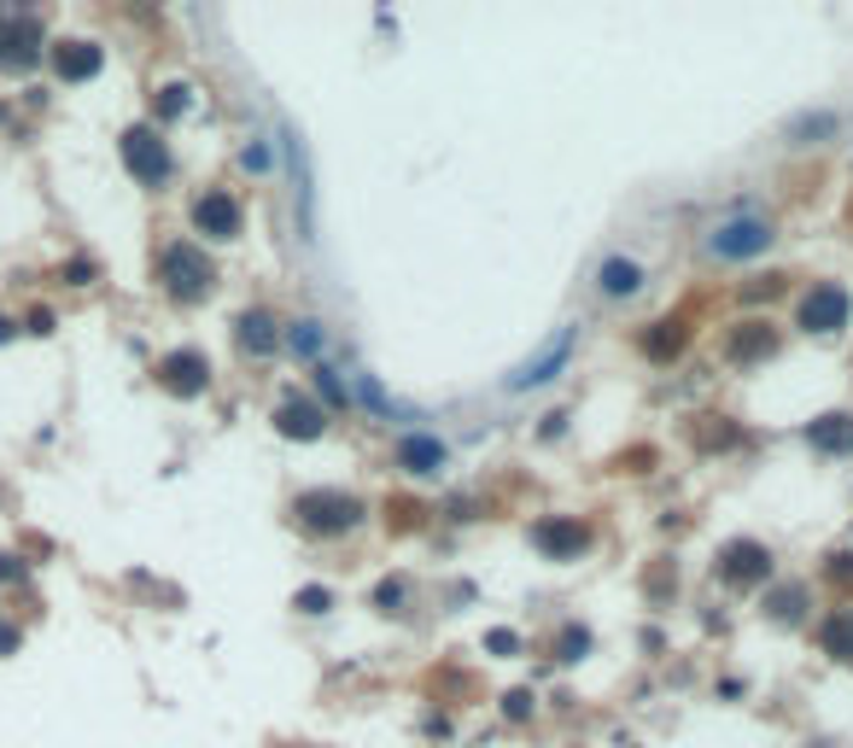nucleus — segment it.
I'll list each match as a JSON object with an SVG mask.
<instances>
[{
	"mask_svg": "<svg viewBox=\"0 0 853 748\" xmlns=\"http://www.w3.org/2000/svg\"><path fill=\"white\" fill-rule=\"evenodd\" d=\"M293 608H299V615H328V608H334V591H328V585H304L299 597H293Z\"/></svg>",
	"mask_w": 853,
	"mask_h": 748,
	"instance_id": "26",
	"label": "nucleus"
},
{
	"mask_svg": "<svg viewBox=\"0 0 853 748\" xmlns=\"http://www.w3.org/2000/svg\"><path fill=\"white\" fill-rule=\"evenodd\" d=\"M685 351V322H650V334H643V357H655V363H667V357Z\"/></svg>",
	"mask_w": 853,
	"mask_h": 748,
	"instance_id": "21",
	"label": "nucleus"
},
{
	"mask_svg": "<svg viewBox=\"0 0 853 748\" xmlns=\"http://www.w3.org/2000/svg\"><path fill=\"white\" fill-rule=\"evenodd\" d=\"M790 135L795 147H813V141H830L836 135V112H801V117H790Z\"/></svg>",
	"mask_w": 853,
	"mask_h": 748,
	"instance_id": "22",
	"label": "nucleus"
},
{
	"mask_svg": "<svg viewBox=\"0 0 853 748\" xmlns=\"http://www.w3.org/2000/svg\"><path fill=\"white\" fill-rule=\"evenodd\" d=\"M12 334H19V328H12V322H7V316H0V346H7V339H12Z\"/></svg>",
	"mask_w": 853,
	"mask_h": 748,
	"instance_id": "38",
	"label": "nucleus"
},
{
	"mask_svg": "<svg viewBox=\"0 0 853 748\" xmlns=\"http://www.w3.org/2000/svg\"><path fill=\"white\" fill-rule=\"evenodd\" d=\"M24 334H54V311H47V304H42V311H30L24 316Z\"/></svg>",
	"mask_w": 853,
	"mask_h": 748,
	"instance_id": "34",
	"label": "nucleus"
},
{
	"mask_svg": "<svg viewBox=\"0 0 853 748\" xmlns=\"http://www.w3.org/2000/svg\"><path fill=\"white\" fill-rule=\"evenodd\" d=\"M152 374H159V386L170 398H199L205 386H211V357L194 351V346H182V351H164Z\"/></svg>",
	"mask_w": 853,
	"mask_h": 748,
	"instance_id": "6",
	"label": "nucleus"
},
{
	"mask_svg": "<svg viewBox=\"0 0 853 748\" xmlns=\"http://www.w3.org/2000/svg\"><path fill=\"white\" fill-rule=\"evenodd\" d=\"M596 287H603L608 299H631L643 287V264L638 258H608L603 269H596Z\"/></svg>",
	"mask_w": 853,
	"mask_h": 748,
	"instance_id": "19",
	"label": "nucleus"
},
{
	"mask_svg": "<svg viewBox=\"0 0 853 748\" xmlns=\"http://www.w3.org/2000/svg\"><path fill=\"white\" fill-rule=\"evenodd\" d=\"M293 521L316 538H339L363 521V498H351V491H299Z\"/></svg>",
	"mask_w": 853,
	"mask_h": 748,
	"instance_id": "3",
	"label": "nucleus"
},
{
	"mask_svg": "<svg viewBox=\"0 0 853 748\" xmlns=\"http://www.w3.org/2000/svg\"><path fill=\"white\" fill-rule=\"evenodd\" d=\"M159 287L176 304H205V299H211V287H217V264L205 258L194 241H170L159 252Z\"/></svg>",
	"mask_w": 853,
	"mask_h": 748,
	"instance_id": "1",
	"label": "nucleus"
},
{
	"mask_svg": "<svg viewBox=\"0 0 853 748\" xmlns=\"http://www.w3.org/2000/svg\"><path fill=\"white\" fill-rule=\"evenodd\" d=\"M234 339H241V351H246V357H269V351L281 346L276 316H269V311H246L241 322H234Z\"/></svg>",
	"mask_w": 853,
	"mask_h": 748,
	"instance_id": "16",
	"label": "nucleus"
},
{
	"mask_svg": "<svg viewBox=\"0 0 853 748\" xmlns=\"http://www.w3.org/2000/svg\"><path fill=\"white\" fill-rule=\"evenodd\" d=\"M713 573H720L725 585H766L772 580V550L766 544H755V538H731L725 550H720V561H713Z\"/></svg>",
	"mask_w": 853,
	"mask_h": 748,
	"instance_id": "7",
	"label": "nucleus"
},
{
	"mask_svg": "<svg viewBox=\"0 0 853 748\" xmlns=\"http://www.w3.org/2000/svg\"><path fill=\"white\" fill-rule=\"evenodd\" d=\"M241 164L252 170V176H269V170H276V152H269V141H246Z\"/></svg>",
	"mask_w": 853,
	"mask_h": 748,
	"instance_id": "28",
	"label": "nucleus"
},
{
	"mask_svg": "<svg viewBox=\"0 0 853 748\" xmlns=\"http://www.w3.org/2000/svg\"><path fill=\"white\" fill-rule=\"evenodd\" d=\"M404 597H409L404 580H381V585H374V608H386V615H392V608H404Z\"/></svg>",
	"mask_w": 853,
	"mask_h": 748,
	"instance_id": "29",
	"label": "nucleus"
},
{
	"mask_svg": "<svg viewBox=\"0 0 853 748\" xmlns=\"http://www.w3.org/2000/svg\"><path fill=\"white\" fill-rule=\"evenodd\" d=\"M316 386H322V398H328V404H334V410H346V404H351V393H346V381H339V374H334V369H322V363H316Z\"/></svg>",
	"mask_w": 853,
	"mask_h": 748,
	"instance_id": "27",
	"label": "nucleus"
},
{
	"mask_svg": "<svg viewBox=\"0 0 853 748\" xmlns=\"http://www.w3.org/2000/svg\"><path fill=\"white\" fill-rule=\"evenodd\" d=\"M445 463H451V451H445V439H439V433H404L398 439V468L416 474V480H433Z\"/></svg>",
	"mask_w": 853,
	"mask_h": 748,
	"instance_id": "14",
	"label": "nucleus"
},
{
	"mask_svg": "<svg viewBox=\"0 0 853 748\" xmlns=\"http://www.w3.org/2000/svg\"><path fill=\"white\" fill-rule=\"evenodd\" d=\"M47 54V30L36 12H24V7H0V71L7 77H24V71H36Z\"/></svg>",
	"mask_w": 853,
	"mask_h": 748,
	"instance_id": "2",
	"label": "nucleus"
},
{
	"mask_svg": "<svg viewBox=\"0 0 853 748\" xmlns=\"http://www.w3.org/2000/svg\"><path fill=\"white\" fill-rule=\"evenodd\" d=\"M818 650L836 655V661H853V608H830L818 620Z\"/></svg>",
	"mask_w": 853,
	"mask_h": 748,
	"instance_id": "18",
	"label": "nucleus"
},
{
	"mask_svg": "<svg viewBox=\"0 0 853 748\" xmlns=\"http://www.w3.org/2000/svg\"><path fill=\"white\" fill-rule=\"evenodd\" d=\"M12 580H24V561L19 556H0V585H12Z\"/></svg>",
	"mask_w": 853,
	"mask_h": 748,
	"instance_id": "35",
	"label": "nucleus"
},
{
	"mask_svg": "<svg viewBox=\"0 0 853 748\" xmlns=\"http://www.w3.org/2000/svg\"><path fill=\"white\" fill-rule=\"evenodd\" d=\"M117 152H124V170L141 187H164L170 182V170H176V159H170V141L152 124H135L124 129V141H117Z\"/></svg>",
	"mask_w": 853,
	"mask_h": 748,
	"instance_id": "4",
	"label": "nucleus"
},
{
	"mask_svg": "<svg viewBox=\"0 0 853 748\" xmlns=\"http://www.w3.org/2000/svg\"><path fill=\"white\" fill-rule=\"evenodd\" d=\"M778 234H772V223L766 217H725V223H713V234H708V258H720V264H748V258H760L766 246H772Z\"/></svg>",
	"mask_w": 853,
	"mask_h": 748,
	"instance_id": "5",
	"label": "nucleus"
},
{
	"mask_svg": "<svg viewBox=\"0 0 853 748\" xmlns=\"http://www.w3.org/2000/svg\"><path fill=\"white\" fill-rule=\"evenodd\" d=\"M94 276H100L94 258H71V264H65V287H89Z\"/></svg>",
	"mask_w": 853,
	"mask_h": 748,
	"instance_id": "30",
	"label": "nucleus"
},
{
	"mask_svg": "<svg viewBox=\"0 0 853 748\" xmlns=\"http://www.w3.org/2000/svg\"><path fill=\"white\" fill-rule=\"evenodd\" d=\"M19 643H24V632H19V626H7V620H0V655H12Z\"/></svg>",
	"mask_w": 853,
	"mask_h": 748,
	"instance_id": "36",
	"label": "nucleus"
},
{
	"mask_svg": "<svg viewBox=\"0 0 853 748\" xmlns=\"http://www.w3.org/2000/svg\"><path fill=\"white\" fill-rule=\"evenodd\" d=\"M47 59H54V77L59 82H94L100 71H106V47L89 42V36H65L47 47Z\"/></svg>",
	"mask_w": 853,
	"mask_h": 748,
	"instance_id": "8",
	"label": "nucleus"
},
{
	"mask_svg": "<svg viewBox=\"0 0 853 748\" xmlns=\"http://www.w3.org/2000/svg\"><path fill=\"white\" fill-rule=\"evenodd\" d=\"M533 544L550 561H579V556H585V544H591V526L579 521V515H544L533 526Z\"/></svg>",
	"mask_w": 853,
	"mask_h": 748,
	"instance_id": "9",
	"label": "nucleus"
},
{
	"mask_svg": "<svg viewBox=\"0 0 853 748\" xmlns=\"http://www.w3.org/2000/svg\"><path fill=\"white\" fill-rule=\"evenodd\" d=\"M807 445L813 451H825V456H848L853 451V416H818L813 428H807Z\"/></svg>",
	"mask_w": 853,
	"mask_h": 748,
	"instance_id": "17",
	"label": "nucleus"
},
{
	"mask_svg": "<svg viewBox=\"0 0 853 748\" xmlns=\"http://www.w3.org/2000/svg\"><path fill=\"white\" fill-rule=\"evenodd\" d=\"M486 650H491V655H515L521 638H515V632H486Z\"/></svg>",
	"mask_w": 853,
	"mask_h": 748,
	"instance_id": "33",
	"label": "nucleus"
},
{
	"mask_svg": "<svg viewBox=\"0 0 853 748\" xmlns=\"http://www.w3.org/2000/svg\"><path fill=\"white\" fill-rule=\"evenodd\" d=\"M848 311H853L848 293L825 281V287H813V293L801 299V328H807V334H842L848 328Z\"/></svg>",
	"mask_w": 853,
	"mask_h": 748,
	"instance_id": "12",
	"label": "nucleus"
},
{
	"mask_svg": "<svg viewBox=\"0 0 853 748\" xmlns=\"http://www.w3.org/2000/svg\"><path fill=\"white\" fill-rule=\"evenodd\" d=\"M591 650V632H561V661H579Z\"/></svg>",
	"mask_w": 853,
	"mask_h": 748,
	"instance_id": "32",
	"label": "nucleus"
},
{
	"mask_svg": "<svg viewBox=\"0 0 853 748\" xmlns=\"http://www.w3.org/2000/svg\"><path fill=\"white\" fill-rule=\"evenodd\" d=\"M766 608H772L778 626H795L801 608H807V591H801V585H783V591H772V597H766Z\"/></svg>",
	"mask_w": 853,
	"mask_h": 748,
	"instance_id": "24",
	"label": "nucleus"
},
{
	"mask_svg": "<svg viewBox=\"0 0 853 748\" xmlns=\"http://www.w3.org/2000/svg\"><path fill=\"white\" fill-rule=\"evenodd\" d=\"M778 351V334L772 322H737V328L725 334V363H760V357Z\"/></svg>",
	"mask_w": 853,
	"mask_h": 748,
	"instance_id": "15",
	"label": "nucleus"
},
{
	"mask_svg": "<svg viewBox=\"0 0 853 748\" xmlns=\"http://www.w3.org/2000/svg\"><path fill=\"white\" fill-rule=\"evenodd\" d=\"M187 106H194V89H187V82H164L159 89V117L170 124V117H182Z\"/></svg>",
	"mask_w": 853,
	"mask_h": 748,
	"instance_id": "25",
	"label": "nucleus"
},
{
	"mask_svg": "<svg viewBox=\"0 0 853 748\" xmlns=\"http://www.w3.org/2000/svg\"><path fill=\"white\" fill-rule=\"evenodd\" d=\"M276 433H281V439H299V445H311V439L328 433V410L293 393V398H281V410H276Z\"/></svg>",
	"mask_w": 853,
	"mask_h": 748,
	"instance_id": "13",
	"label": "nucleus"
},
{
	"mask_svg": "<svg viewBox=\"0 0 853 748\" xmlns=\"http://www.w3.org/2000/svg\"><path fill=\"white\" fill-rule=\"evenodd\" d=\"M357 381V398H363V410H374L381 421H416V410H404L398 398H386V386L374 381V374H351Z\"/></svg>",
	"mask_w": 853,
	"mask_h": 748,
	"instance_id": "20",
	"label": "nucleus"
},
{
	"mask_svg": "<svg viewBox=\"0 0 853 748\" xmlns=\"http://www.w3.org/2000/svg\"><path fill=\"white\" fill-rule=\"evenodd\" d=\"M503 713H509V720H526V713H533V690H509L503 696Z\"/></svg>",
	"mask_w": 853,
	"mask_h": 748,
	"instance_id": "31",
	"label": "nucleus"
},
{
	"mask_svg": "<svg viewBox=\"0 0 853 748\" xmlns=\"http://www.w3.org/2000/svg\"><path fill=\"white\" fill-rule=\"evenodd\" d=\"M830 573L836 580H853V556H830Z\"/></svg>",
	"mask_w": 853,
	"mask_h": 748,
	"instance_id": "37",
	"label": "nucleus"
},
{
	"mask_svg": "<svg viewBox=\"0 0 853 748\" xmlns=\"http://www.w3.org/2000/svg\"><path fill=\"white\" fill-rule=\"evenodd\" d=\"M568 357H573V328H561L550 346H544L538 357H526V363L509 374V393H526V386H550L561 369H568Z\"/></svg>",
	"mask_w": 853,
	"mask_h": 748,
	"instance_id": "11",
	"label": "nucleus"
},
{
	"mask_svg": "<svg viewBox=\"0 0 853 748\" xmlns=\"http://www.w3.org/2000/svg\"><path fill=\"white\" fill-rule=\"evenodd\" d=\"M287 351L304 357V363H316V357H322V322H316V316L293 322V328H287Z\"/></svg>",
	"mask_w": 853,
	"mask_h": 748,
	"instance_id": "23",
	"label": "nucleus"
},
{
	"mask_svg": "<svg viewBox=\"0 0 853 748\" xmlns=\"http://www.w3.org/2000/svg\"><path fill=\"white\" fill-rule=\"evenodd\" d=\"M194 229L205 241H241V199L223 194V187H211V194L194 199Z\"/></svg>",
	"mask_w": 853,
	"mask_h": 748,
	"instance_id": "10",
	"label": "nucleus"
}]
</instances>
